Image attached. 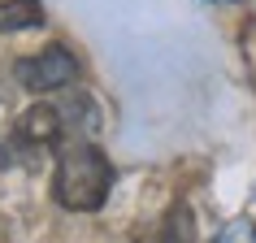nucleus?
Wrapping results in <instances>:
<instances>
[{
  "label": "nucleus",
  "instance_id": "nucleus-1",
  "mask_svg": "<svg viewBox=\"0 0 256 243\" xmlns=\"http://www.w3.org/2000/svg\"><path fill=\"white\" fill-rule=\"evenodd\" d=\"M113 191V161L96 144H66L56 156L52 196L66 213H96Z\"/></svg>",
  "mask_w": 256,
  "mask_h": 243
},
{
  "label": "nucleus",
  "instance_id": "nucleus-2",
  "mask_svg": "<svg viewBox=\"0 0 256 243\" xmlns=\"http://www.w3.org/2000/svg\"><path fill=\"white\" fill-rule=\"evenodd\" d=\"M14 78L22 82L26 92H35V96L66 92V87L78 82V61H74V52H70L66 44H48L40 52L14 61Z\"/></svg>",
  "mask_w": 256,
  "mask_h": 243
},
{
  "label": "nucleus",
  "instance_id": "nucleus-3",
  "mask_svg": "<svg viewBox=\"0 0 256 243\" xmlns=\"http://www.w3.org/2000/svg\"><path fill=\"white\" fill-rule=\"evenodd\" d=\"M61 130H66V113H61L56 104H48V100L30 104L26 113L14 122V139L26 144V148H48V144L61 139Z\"/></svg>",
  "mask_w": 256,
  "mask_h": 243
},
{
  "label": "nucleus",
  "instance_id": "nucleus-4",
  "mask_svg": "<svg viewBox=\"0 0 256 243\" xmlns=\"http://www.w3.org/2000/svg\"><path fill=\"white\" fill-rule=\"evenodd\" d=\"M135 243H196V213L187 200H174L152 226L135 234Z\"/></svg>",
  "mask_w": 256,
  "mask_h": 243
},
{
  "label": "nucleus",
  "instance_id": "nucleus-5",
  "mask_svg": "<svg viewBox=\"0 0 256 243\" xmlns=\"http://www.w3.org/2000/svg\"><path fill=\"white\" fill-rule=\"evenodd\" d=\"M44 22V4L40 0H0V35L14 30H30Z\"/></svg>",
  "mask_w": 256,
  "mask_h": 243
}]
</instances>
